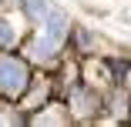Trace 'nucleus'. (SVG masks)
<instances>
[{"instance_id": "nucleus-1", "label": "nucleus", "mask_w": 131, "mask_h": 127, "mask_svg": "<svg viewBox=\"0 0 131 127\" xmlns=\"http://www.w3.org/2000/svg\"><path fill=\"white\" fill-rule=\"evenodd\" d=\"M27 67H24L20 60L14 57H0V90H4L7 97H20L24 90H27Z\"/></svg>"}, {"instance_id": "nucleus-2", "label": "nucleus", "mask_w": 131, "mask_h": 127, "mask_svg": "<svg viewBox=\"0 0 131 127\" xmlns=\"http://www.w3.org/2000/svg\"><path fill=\"white\" fill-rule=\"evenodd\" d=\"M44 34L50 37V40H64V34H67V17L64 13H57V10H50L47 17H44Z\"/></svg>"}, {"instance_id": "nucleus-3", "label": "nucleus", "mask_w": 131, "mask_h": 127, "mask_svg": "<svg viewBox=\"0 0 131 127\" xmlns=\"http://www.w3.org/2000/svg\"><path fill=\"white\" fill-rule=\"evenodd\" d=\"M54 47H57V40H50V37L44 34L40 40H34V44L27 47V54H30L34 60H50V57H54Z\"/></svg>"}, {"instance_id": "nucleus-4", "label": "nucleus", "mask_w": 131, "mask_h": 127, "mask_svg": "<svg viewBox=\"0 0 131 127\" xmlns=\"http://www.w3.org/2000/svg\"><path fill=\"white\" fill-rule=\"evenodd\" d=\"M50 10H54V7H50L47 0H27V13H34V17H40V20H44V17H47Z\"/></svg>"}, {"instance_id": "nucleus-5", "label": "nucleus", "mask_w": 131, "mask_h": 127, "mask_svg": "<svg viewBox=\"0 0 131 127\" xmlns=\"http://www.w3.org/2000/svg\"><path fill=\"white\" fill-rule=\"evenodd\" d=\"M14 40H17V27H10L7 20H0V44H4V47H10Z\"/></svg>"}]
</instances>
